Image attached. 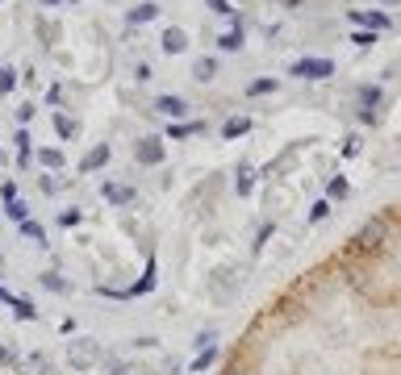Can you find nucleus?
<instances>
[{
  "label": "nucleus",
  "instance_id": "f257e3e1",
  "mask_svg": "<svg viewBox=\"0 0 401 375\" xmlns=\"http://www.w3.org/2000/svg\"><path fill=\"white\" fill-rule=\"evenodd\" d=\"M288 75H297V80H330L334 75V63L330 59H297L288 67Z\"/></svg>",
  "mask_w": 401,
  "mask_h": 375
},
{
  "label": "nucleus",
  "instance_id": "f03ea898",
  "mask_svg": "<svg viewBox=\"0 0 401 375\" xmlns=\"http://www.w3.org/2000/svg\"><path fill=\"white\" fill-rule=\"evenodd\" d=\"M347 17H351V25L372 29V34H380V29H389V25H393V21H389V13H380V9H351Z\"/></svg>",
  "mask_w": 401,
  "mask_h": 375
},
{
  "label": "nucleus",
  "instance_id": "7ed1b4c3",
  "mask_svg": "<svg viewBox=\"0 0 401 375\" xmlns=\"http://www.w3.org/2000/svg\"><path fill=\"white\" fill-rule=\"evenodd\" d=\"M67 359H71V367H80V371H84V367L100 363V346H96L92 338H76V342H71V354H67Z\"/></svg>",
  "mask_w": 401,
  "mask_h": 375
},
{
  "label": "nucleus",
  "instance_id": "20e7f679",
  "mask_svg": "<svg viewBox=\"0 0 401 375\" xmlns=\"http://www.w3.org/2000/svg\"><path fill=\"white\" fill-rule=\"evenodd\" d=\"M134 158H138V163H146V167L163 163V146H159V138H142V142L134 146Z\"/></svg>",
  "mask_w": 401,
  "mask_h": 375
},
{
  "label": "nucleus",
  "instance_id": "39448f33",
  "mask_svg": "<svg viewBox=\"0 0 401 375\" xmlns=\"http://www.w3.org/2000/svg\"><path fill=\"white\" fill-rule=\"evenodd\" d=\"M380 242H385V221H368V226L356 234V246H360V250H376Z\"/></svg>",
  "mask_w": 401,
  "mask_h": 375
},
{
  "label": "nucleus",
  "instance_id": "423d86ee",
  "mask_svg": "<svg viewBox=\"0 0 401 375\" xmlns=\"http://www.w3.org/2000/svg\"><path fill=\"white\" fill-rule=\"evenodd\" d=\"M155 113H163V117L180 121V117L188 113V100H184V96H159V100H155Z\"/></svg>",
  "mask_w": 401,
  "mask_h": 375
},
{
  "label": "nucleus",
  "instance_id": "0eeeda50",
  "mask_svg": "<svg viewBox=\"0 0 401 375\" xmlns=\"http://www.w3.org/2000/svg\"><path fill=\"white\" fill-rule=\"evenodd\" d=\"M360 104H364L360 117H364V121H376V113H372V109L380 104V88H376V84H364V88H360Z\"/></svg>",
  "mask_w": 401,
  "mask_h": 375
},
{
  "label": "nucleus",
  "instance_id": "6e6552de",
  "mask_svg": "<svg viewBox=\"0 0 401 375\" xmlns=\"http://www.w3.org/2000/svg\"><path fill=\"white\" fill-rule=\"evenodd\" d=\"M105 163H109V146L100 142V146H92V150L80 158V171H96V167H105Z\"/></svg>",
  "mask_w": 401,
  "mask_h": 375
},
{
  "label": "nucleus",
  "instance_id": "1a4fd4ad",
  "mask_svg": "<svg viewBox=\"0 0 401 375\" xmlns=\"http://www.w3.org/2000/svg\"><path fill=\"white\" fill-rule=\"evenodd\" d=\"M163 50H168V55H180V50H188V34H184L180 25H168V34H163Z\"/></svg>",
  "mask_w": 401,
  "mask_h": 375
},
{
  "label": "nucleus",
  "instance_id": "9d476101",
  "mask_svg": "<svg viewBox=\"0 0 401 375\" xmlns=\"http://www.w3.org/2000/svg\"><path fill=\"white\" fill-rule=\"evenodd\" d=\"M100 196H105L109 204H134V188H126V184H105Z\"/></svg>",
  "mask_w": 401,
  "mask_h": 375
},
{
  "label": "nucleus",
  "instance_id": "9b49d317",
  "mask_svg": "<svg viewBox=\"0 0 401 375\" xmlns=\"http://www.w3.org/2000/svg\"><path fill=\"white\" fill-rule=\"evenodd\" d=\"M55 134H59L63 142H71V138L80 134V125H76V117H67V113H55Z\"/></svg>",
  "mask_w": 401,
  "mask_h": 375
},
{
  "label": "nucleus",
  "instance_id": "f8f14e48",
  "mask_svg": "<svg viewBox=\"0 0 401 375\" xmlns=\"http://www.w3.org/2000/svg\"><path fill=\"white\" fill-rule=\"evenodd\" d=\"M159 17V5H150V0H146V5H138V9H130V25H146V21H155Z\"/></svg>",
  "mask_w": 401,
  "mask_h": 375
},
{
  "label": "nucleus",
  "instance_id": "ddd939ff",
  "mask_svg": "<svg viewBox=\"0 0 401 375\" xmlns=\"http://www.w3.org/2000/svg\"><path fill=\"white\" fill-rule=\"evenodd\" d=\"M38 163L42 167H50V171H59L67 158H63V150H55V146H46V150H38Z\"/></svg>",
  "mask_w": 401,
  "mask_h": 375
},
{
  "label": "nucleus",
  "instance_id": "4468645a",
  "mask_svg": "<svg viewBox=\"0 0 401 375\" xmlns=\"http://www.w3.org/2000/svg\"><path fill=\"white\" fill-rule=\"evenodd\" d=\"M218 50H242V25L234 21V29H226L222 38H218Z\"/></svg>",
  "mask_w": 401,
  "mask_h": 375
},
{
  "label": "nucleus",
  "instance_id": "2eb2a0df",
  "mask_svg": "<svg viewBox=\"0 0 401 375\" xmlns=\"http://www.w3.org/2000/svg\"><path fill=\"white\" fill-rule=\"evenodd\" d=\"M247 130H251V121H247V117H230V121L222 125V138H230V142H234V138H242Z\"/></svg>",
  "mask_w": 401,
  "mask_h": 375
},
{
  "label": "nucleus",
  "instance_id": "dca6fc26",
  "mask_svg": "<svg viewBox=\"0 0 401 375\" xmlns=\"http://www.w3.org/2000/svg\"><path fill=\"white\" fill-rule=\"evenodd\" d=\"M234 188H238V196H251V188H255V171H251V163L238 167V184Z\"/></svg>",
  "mask_w": 401,
  "mask_h": 375
},
{
  "label": "nucleus",
  "instance_id": "f3484780",
  "mask_svg": "<svg viewBox=\"0 0 401 375\" xmlns=\"http://www.w3.org/2000/svg\"><path fill=\"white\" fill-rule=\"evenodd\" d=\"M192 75H196L200 84H205V80H214V75H218V63H214V59H196V67H192Z\"/></svg>",
  "mask_w": 401,
  "mask_h": 375
},
{
  "label": "nucleus",
  "instance_id": "a211bd4d",
  "mask_svg": "<svg viewBox=\"0 0 401 375\" xmlns=\"http://www.w3.org/2000/svg\"><path fill=\"white\" fill-rule=\"evenodd\" d=\"M188 134H200V125H196V121H176V125H168V138H188Z\"/></svg>",
  "mask_w": 401,
  "mask_h": 375
},
{
  "label": "nucleus",
  "instance_id": "6ab92c4d",
  "mask_svg": "<svg viewBox=\"0 0 401 375\" xmlns=\"http://www.w3.org/2000/svg\"><path fill=\"white\" fill-rule=\"evenodd\" d=\"M21 234H25V238H34L38 246H46V230H42L38 221H21Z\"/></svg>",
  "mask_w": 401,
  "mask_h": 375
},
{
  "label": "nucleus",
  "instance_id": "aec40b11",
  "mask_svg": "<svg viewBox=\"0 0 401 375\" xmlns=\"http://www.w3.org/2000/svg\"><path fill=\"white\" fill-rule=\"evenodd\" d=\"M13 88H17V71L13 67H0V96L13 92Z\"/></svg>",
  "mask_w": 401,
  "mask_h": 375
},
{
  "label": "nucleus",
  "instance_id": "412c9836",
  "mask_svg": "<svg viewBox=\"0 0 401 375\" xmlns=\"http://www.w3.org/2000/svg\"><path fill=\"white\" fill-rule=\"evenodd\" d=\"M209 363H214V346H205V350H200V354L192 359V371H205Z\"/></svg>",
  "mask_w": 401,
  "mask_h": 375
},
{
  "label": "nucleus",
  "instance_id": "4be33fe9",
  "mask_svg": "<svg viewBox=\"0 0 401 375\" xmlns=\"http://www.w3.org/2000/svg\"><path fill=\"white\" fill-rule=\"evenodd\" d=\"M247 92H251V96H264V92H276V80H255V84H251Z\"/></svg>",
  "mask_w": 401,
  "mask_h": 375
},
{
  "label": "nucleus",
  "instance_id": "5701e85b",
  "mask_svg": "<svg viewBox=\"0 0 401 375\" xmlns=\"http://www.w3.org/2000/svg\"><path fill=\"white\" fill-rule=\"evenodd\" d=\"M209 9H214L218 17H234V5H230V0H209Z\"/></svg>",
  "mask_w": 401,
  "mask_h": 375
},
{
  "label": "nucleus",
  "instance_id": "b1692460",
  "mask_svg": "<svg viewBox=\"0 0 401 375\" xmlns=\"http://www.w3.org/2000/svg\"><path fill=\"white\" fill-rule=\"evenodd\" d=\"M25 213H30V208H25L21 200H9V217H13V221H30V217H25Z\"/></svg>",
  "mask_w": 401,
  "mask_h": 375
},
{
  "label": "nucleus",
  "instance_id": "393cba45",
  "mask_svg": "<svg viewBox=\"0 0 401 375\" xmlns=\"http://www.w3.org/2000/svg\"><path fill=\"white\" fill-rule=\"evenodd\" d=\"M351 42H356V46H372L376 34H372V29H356V34H351Z\"/></svg>",
  "mask_w": 401,
  "mask_h": 375
},
{
  "label": "nucleus",
  "instance_id": "a878e982",
  "mask_svg": "<svg viewBox=\"0 0 401 375\" xmlns=\"http://www.w3.org/2000/svg\"><path fill=\"white\" fill-rule=\"evenodd\" d=\"M326 192H330L334 200H343V196H347V180H330V188H326Z\"/></svg>",
  "mask_w": 401,
  "mask_h": 375
},
{
  "label": "nucleus",
  "instance_id": "bb28decb",
  "mask_svg": "<svg viewBox=\"0 0 401 375\" xmlns=\"http://www.w3.org/2000/svg\"><path fill=\"white\" fill-rule=\"evenodd\" d=\"M326 213H330V204H326V200H318V204L310 208V221H322V217H326Z\"/></svg>",
  "mask_w": 401,
  "mask_h": 375
},
{
  "label": "nucleus",
  "instance_id": "cd10ccee",
  "mask_svg": "<svg viewBox=\"0 0 401 375\" xmlns=\"http://www.w3.org/2000/svg\"><path fill=\"white\" fill-rule=\"evenodd\" d=\"M59 221H63V226H76V221H80V213H76V208H63V213H59Z\"/></svg>",
  "mask_w": 401,
  "mask_h": 375
},
{
  "label": "nucleus",
  "instance_id": "c85d7f7f",
  "mask_svg": "<svg viewBox=\"0 0 401 375\" xmlns=\"http://www.w3.org/2000/svg\"><path fill=\"white\" fill-rule=\"evenodd\" d=\"M343 154L351 158V154H360V138H347V146H343Z\"/></svg>",
  "mask_w": 401,
  "mask_h": 375
},
{
  "label": "nucleus",
  "instance_id": "c756f323",
  "mask_svg": "<svg viewBox=\"0 0 401 375\" xmlns=\"http://www.w3.org/2000/svg\"><path fill=\"white\" fill-rule=\"evenodd\" d=\"M42 284H46L50 292H63V280H55V276H42Z\"/></svg>",
  "mask_w": 401,
  "mask_h": 375
},
{
  "label": "nucleus",
  "instance_id": "7c9ffc66",
  "mask_svg": "<svg viewBox=\"0 0 401 375\" xmlns=\"http://www.w3.org/2000/svg\"><path fill=\"white\" fill-rule=\"evenodd\" d=\"M163 375H180V367H176V363H168V367H163Z\"/></svg>",
  "mask_w": 401,
  "mask_h": 375
},
{
  "label": "nucleus",
  "instance_id": "2f4dec72",
  "mask_svg": "<svg viewBox=\"0 0 401 375\" xmlns=\"http://www.w3.org/2000/svg\"><path fill=\"white\" fill-rule=\"evenodd\" d=\"M42 5H76V0H42Z\"/></svg>",
  "mask_w": 401,
  "mask_h": 375
},
{
  "label": "nucleus",
  "instance_id": "473e14b6",
  "mask_svg": "<svg viewBox=\"0 0 401 375\" xmlns=\"http://www.w3.org/2000/svg\"><path fill=\"white\" fill-rule=\"evenodd\" d=\"M9 359H13V354H9V350H5V346H0V363H9Z\"/></svg>",
  "mask_w": 401,
  "mask_h": 375
},
{
  "label": "nucleus",
  "instance_id": "72a5a7b5",
  "mask_svg": "<svg viewBox=\"0 0 401 375\" xmlns=\"http://www.w3.org/2000/svg\"><path fill=\"white\" fill-rule=\"evenodd\" d=\"M380 5H401V0H380Z\"/></svg>",
  "mask_w": 401,
  "mask_h": 375
}]
</instances>
